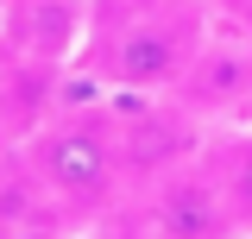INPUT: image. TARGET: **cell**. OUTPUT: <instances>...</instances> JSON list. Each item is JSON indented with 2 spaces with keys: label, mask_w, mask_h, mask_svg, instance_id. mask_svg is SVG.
I'll use <instances>...</instances> for the list:
<instances>
[{
  "label": "cell",
  "mask_w": 252,
  "mask_h": 239,
  "mask_svg": "<svg viewBox=\"0 0 252 239\" xmlns=\"http://www.w3.org/2000/svg\"><path fill=\"white\" fill-rule=\"evenodd\" d=\"M19 157L38 177L44 202L63 220H101L114 214V202L126 195V151L114 114H51L38 132L19 139Z\"/></svg>",
  "instance_id": "6da1fadb"
},
{
  "label": "cell",
  "mask_w": 252,
  "mask_h": 239,
  "mask_svg": "<svg viewBox=\"0 0 252 239\" xmlns=\"http://www.w3.org/2000/svg\"><path fill=\"white\" fill-rule=\"evenodd\" d=\"M202 38H208V13H189L183 0H132V13L107 26L101 76L132 101H158L183 82Z\"/></svg>",
  "instance_id": "7a4b0ae2"
},
{
  "label": "cell",
  "mask_w": 252,
  "mask_h": 239,
  "mask_svg": "<svg viewBox=\"0 0 252 239\" xmlns=\"http://www.w3.org/2000/svg\"><path fill=\"white\" fill-rule=\"evenodd\" d=\"M139 227L152 239H246L240 214H233V202H227V189L215 177V164L202 151L152 177Z\"/></svg>",
  "instance_id": "3957f363"
},
{
  "label": "cell",
  "mask_w": 252,
  "mask_h": 239,
  "mask_svg": "<svg viewBox=\"0 0 252 239\" xmlns=\"http://www.w3.org/2000/svg\"><path fill=\"white\" fill-rule=\"evenodd\" d=\"M170 94H177V107L195 114L202 126H208V120H233V114L252 101V38L215 19L208 38L195 44L183 82H177Z\"/></svg>",
  "instance_id": "277c9868"
},
{
  "label": "cell",
  "mask_w": 252,
  "mask_h": 239,
  "mask_svg": "<svg viewBox=\"0 0 252 239\" xmlns=\"http://www.w3.org/2000/svg\"><path fill=\"white\" fill-rule=\"evenodd\" d=\"M94 31V0H0V51L26 63H63L89 44Z\"/></svg>",
  "instance_id": "5b68a950"
},
{
  "label": "cell",
  "mask_w": 252,
  "mask_h": 239,
  "mask_svg": "<svg viewBox=\"0 0 252 239\" xmlns=\"http://www.w3.org/2000/svg\"><path fill=\"white\" fill-rule=\"evenodd\" d=\"M208 164H215V177H220V189H227L233 214H240V227L252 233V132H233Z\"/></svg>",
  "instance_id": "8992f818"
},
{
  "label": "cell",
  "mask_w": 252,
  "mask_h": 239,
  "mask_svg": "<svg viewBox=\"0 0 252 239\" xmlns=\"http://www.w3.org/2000/svg\"><path fill=\"white\" fill-rule=\"evenodd\" d=\"M208 13H215L220 26H233V31L252 38V0H208Z\"/></svg>",
  "instance_id": "52a82bcc"
},
{
  "label": "cell",
  "mask_w": 252,
  "mask_h": 239,
  "mask_svg": "<svg viewBox=\"0 0 252 239\" xmlns=\"http://www.w3.org/2000/svg\"><path fill=\"white\" fill-rule=\"evenodd\" d=\"M0 239H69V233H63V220H13V227H0Z\"/></svg>",
  "instance_id": "ba28073f"
}]
</instances>
